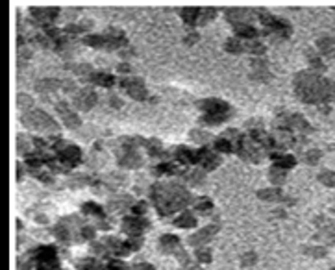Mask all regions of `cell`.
Returning <instances> with one entry per match:
<instances>
[{"label":"cell","mask_w":335,"mask_h":270,"mask_svg":"<svg viewBox=\"0 0 335 270\" xmlns=\"http://www.w3.org/2000/svg\"><path fill=\"white\" fill-rule=\"evenodd\" d=\"M20 121L25 122L26 128L35 130V131H58V128H59L52 117L47 115V113L41 109L25 111L23 117H20Z\"/></svg>","instance_id":"3957f363"},{"label":"cell","mask_w":335,"mask_h":270,"mask_svg":"<svg viewBox=\"0 0 335 270\" xmlns=\"http://www.w3.org/2000/svg\"><path fill=\"white\" fill-rule=\"evenodd\" d=\"M235 30V35L237 39H248V41H256V37L259 35V32L254 26L250 25H239V26H233Z\"/></svg>","instance_id":"ffe728a7"},{"label":"cell","mask_w":335,"mask_h":270,"mask_svg":"<svg viewBox=\"0 0 335 270\" xmlns=\"http://www.w3.org/2000/svg\"><path fill=\"white\" fill-rule=\"evenodd\" d=\"M78 266L82 270H104L102 266H100V263L97 261V257H87L85 261H80Z\"/></svg>","instance_id":"1f68e13d"},{"label":"cell","mask_w":335,"mask_h":270,"mask_svg":"<svg viewBox=\"0 0 335 270\" xmlns=\"http://www.w3.org/2000/svg\"><path fill=\"white\" fill-rule=\"evenodd\" d=\"M176 172V167L170 163H161L158 167H154V174L155 176H163V174H174Z\"/></svg>","instance_id":"d590c367"},{"label":"cell","mask_w":335,"mask_h":270,"mask_svg":"<svg viewBox=\"0 0 335 270\" xmlns=\"http://www.w3.org/2000/svg\"><path fill=\"white\" fill-rule=\"evenodd\" d=\"M226 50L232 54H239L244 50V44L241 43L239 39H228V41H226Z\"/></svg>","instance_id":"e575fe53"},{"label":"cell","mask_w":335,"mask_h":270,"mask_svg":"<svg viewBox=\"0 0 335 270\" xmlns=\"http://www.w3.org/2000/svg\"><path fill=\"white\" fill-rule=\"evenodd\" d=\"M307 254V256H311V257H319V259H321V257H324L326 254H328V250H326L324 246H309V248H306V250H304Z\"/></svg>","instance_id":"74e56055"},{"label":"cell","mask_w":335,"mask_h":270,"mask_svg":"<svg viewBox=\"0 0 335 270\" xmlns=\"http://www.w3.org/2000/svg\"><path fill=\"white\" fill-rule=\"evenodd\" d=\"M187 270H202V268H198V266H189Z\"/></svg>","instance_id":"f907efd6"},{"label":"cell","mask_w":335,"mask_h":270,"mask_svg":"<svg viewBox=\"0 0 335 270\" xmlns=\"http://www.w3.org/2000/svg\"><path fill=\"white\" fill-rule=\"evenodd\" d=\"M271 160L274 161V167H280V169H293L297 165V160L289 154H280V152H272Z\"/></svg>","instance_id":"e0dca14e"},{"label":"cell","mask_w":335,"mask_h":270,"mask_svg":"<svg viewBox=\"0 0 335 270\" xmlns=\"http://www.w3.org/2000/svg\"><path fill=\"white\" fill-rule=\"evenodd\" d=\"M148 226H150V222L143 217H137V215H133V217H126L124 220H122V232L128 233L130 237H139L143 232L148 230Z\"/></svg>","instance_id":"5b68a950"},{"label":"cell","mask_w":335,"mask_h":270,"mask_svg":"<svg viewBox=\"0 0 335 270\" xmlns=\"http://www.w3.org/2000/svg\"><path fill=\"white\" fill-rule=\"evenodd\" d=\"M235 152H237L243 160H247V161H252V163H259L261 161V150L258 148V146L254 145L252 141L250 139H241V141H237V145H235Z\"/></svg>","instance_id":"277c9868"},{"label":"cell","mask_w":335,"mask_h":270,"mask_svg":"<svg viewBox=\"0 0 335 270\" xmlns=\"http://www.w3.org/2000/svg\"><path fill=\"white\" fill-rule=\"evenodd\" d=\"M241 263H243V265H254V263H256V254H252V252H248V254H244L243 256V259H241Z\"/></svg>","instance_id":"f6af8a7d"},{"label":"cell","mask_w":335,"mask_h":270,"mask_svg":"<svg viewBox=\"0 0 335 270\" xmlns=\"http://www.w3.org/2000/svg\"><path fill=\"white\" fill-rule=\"evenodd\" d=\"M196 259H198L200 263H209V261H211V252H209L208 248H198V250H196Z\"/></svg>","instance_id":"ab89813d"},{"label":"cell","mask_w":335,"mask_h":270,"mask_svg":"<svg viewBox=\"0 0 335 270\" xmlns=\"http://www.w3.org/2000/svg\"><path fill=\"white\" fill-rule=\"evenodd\" d=\"M191 139H193V141H198V143H206L208 139H211V135L206 133V131L193 130V131H191Z\"/></svg>","instance_id":"60d3db41"},{"label":"cell","mask_w":335,"mask_h":270,"mask_svg":"<svg viewBox=\"0 0 335 270\" xmlns=\"http://www.w3.org/2000/svg\"><path fill=\"white\" fill-rule=\"evenodd\" d=\"M160 250L165 252V254H178L180 250H184L182 248V242L180 239L176 235H170V233H167V235H163L160 239Z\"/></svg>","instance_id":"5bb4252c"},{"label":"cell","mask_w":335,"mask_h":270,"mask_svg":"<svg viewBox=\"0 0 335 270\" xmlns=\"http://www.w3.org/2000/svg\"><path fill=\"white\" fill-rule=\"evenodd\" d=\"M321 158H322V154L319 150H309V152L304 154V161H306L307 165H317L321 161Z\"/></svg>","instance_id":"8d00e7d4"},{"label":"cell","mask_w":335,"mask_h":270,"mask_svg":"<svg viewBox=\"0 0 335 270\" xmlns=\"http://www.w3.org/2000/svg\"><path fill=\"white\" fill-rule=\"evenodd\" d=\"M180 13L187 25H198L202 10H200V8H185V10H182Z\"/></svg>","instance_id":"603a6c76"},{"label":"cell","mask_w":335,"mask_h":270,"mask_svg":"<svg viewBox=\"0 0 335 270\" xmlns=\"http://www.w3.org/2000/svg\"><path fill=\"white\" fill-rule=\"evenodd\" d=\"M285 176H287V170L280 169V167H272L271 172H269V179L276 185H282L285 182Z\"/></svg>","instance_id":"484cf974"},{"label":"cell","mask_w":335,"mask_h":270,"mask_svg":"<svg viewBox=\"0 0 335 270\" xmlns=\"http://www.w3.org/2000/svg\"><path fill=\"white\" fill-rule=\"evenodd\" d=\"M130 270H155L152 265H148V263H139V265H133Z\"/></svg>","instance_id":"7dc6e473"},{"label":"cell","mask_w":335,"mask_h":270,"mask_svg":"<svg viewBox=\"0 0 335 270\" xmlns=\"http://www.w3.org/2000/svg\"><path fill=\"white\" fill-rule=\"evenodd\" d=\"M319 182L324 184L326 187H335V172L333 170H324L319 174Z\"/></svg>","instance_id":"d6a6232c"},{"label":"cell","mask_w":335,"mask_h":270,"mask_svg":"<svg viewBox=\"0 0 335 270\" xmlns=\"http://www.w3.org/2000/svg\"><path fill=\"white\" fill-rule=\"evenodd\" d=\"M196 160H198V165L202 167V170H206V172L208 170H215L220 165V161H222L219 154H213L208 148L196 150Z\"/></svg>","instance_id":"30bf717a"},{"label":"cell","mask_w":335,"mask_h":270,"mask_svg":"<svg viewBox=\"0 0 335 270\" xmlns=\"http://www.w3.org/2000/svg\"><path fill=\"white\" fill-rule=\"evenodd\" d=\"M204 172H206V170L193 169V170H189V172L185 174V179H187L191 185H200L202 182H204Z\"/></svg>","instance_id":"83f0119b"},{"label":"cell","mask_w":335,"mask_h":270,"mask_svg":"<svg viewBox=\"0 0 335 270\" xmlns=\"http://www.w3.org/2000/svg\"><path fill=\"white\" fill-rule=\"evenodd\" d=\"M30 15L34 17L35 22H39V25H50L59 15V10L58 8H32Z\"/></svg>","instance_id":"8fae6325"},{"label":"cell","mask_w":335,"mask_h":270,"mask_svg":"<svg viewBox=\"0 0 335 270\" xmlns=\"http://www.w3.org/2000/svg\"><path fill=\"white\" fill-rule=\"evenodd\" d=\"M150 200L161 217H167L189 206L193 196L180 184H155L150 189Z\"/></svg>","instance_id":"6da1fadb"},{"label":"cell","mask_w":335,"mask_h":270,"mask_svg":"<svg viewBox=\"0 0 335 270\" xmlns=\"http://www.w3.org/2000/svg\"><path fill=\"white\" fill-rule=\"evenodd\" d=\"M331 270H335V266H333V268H331Z\"/></svg>","instance_id":"816d5d0a"},{"label":"cell","mask_w":335,"mask_h":270,"mask_svg":"<svg viewBox=\"0 0 335 270\" xmlns=\"http://www.w3.org/2000/svg\"><path fill=\"white\" fill-rule=\"evenodd\" d=\"M295 91L306 104H322L335 98V82L313 73H300L295 78Z\"/></svg>","instance_id":"7a4b0ae2"},{"label":"cell","mask_w":335,"mask_h":270,"mask_svg":"<svg viewBox=\"0 0 335 270\" xmlns=\"http://www.w3.org/2000/svg\"><path fill=\"white\" fill-rule=\"evenodd\" d=\"M143 145L146 146V150H148V154L150 155H163V150H161L160 141L148 139V141H143Z\"/></svg>","instance_id":"4dcf8cb0"},{"label":"cell","mask_w":335,"mask_h":270,"mask_svg":"<svg viewBox=\"0 0 335 270\" xmlns=\"http://www.w3.org/2000/svg\"><path fill=\"white\" fill-rule=\"evenodd\" d=\"M230 113H226V115H204L202 117V122L208 126H217V124H222V122L228 121Z\"/></svg>","instance_id":"f546056e"},{"label":"cell","mask_w":335,"mask_h":270,"mask_svg":"<svg viewBox=\"0 0 335 270\" xmlns=\"http://www.w3.org/2000/svg\"><path fill=\"white\" fill-rule=\"evenodd\" d=\"M176 160L180 161V163H184V165L198 163V160H196V152L191 150V148H187V146H180V148H176Z\"/></svg>","instance_id":"d6986e66"},{"label":"cell","mask_w":335,"mask_h":270,"mask_svg":"<svg viewBox=\"0 0 335 270\" xmlns=\"http://www.w3.org/2000/svg\"><path fill=\"white\" fill-rule=\"evenodd\" d=\"M215 150L219 152V154H230L233 150V145L230 139H224V137H219V139H215Z\"/></svg>","instance_id":"f1b7e54d"},{"label":"cell","mask_w":335,"mask_h":270,"mask_svg":"<svg viewBox=\"0 0 335 270\" xmlns=\"http://www.w3.org/2000/svg\"><path fill=\"white\" fill-rule=\"evenodd\" d=\"M217 233H219V226H217V224H209V226L202 228V230H198L196 233H193V235L187 239V242H189L191 246L202 248V246L208 244V242L211 241Z\"/></svg>","instance_id":"8992f818"},{"label":"cell","mask_w":335,"mask_h":270,"mask_svg":"<svg viewBox=\"0 0 335 270\" xmlns=\"http://www.w3.org/2000/svg\"><path fill=\"white\" fill-rule=\"evenodd\" d=\"M317 49H319V52L321 54L328 56V58H333L335 56V37H331V35H324V37H321L319 41H317Z\"/></svg>","instance_id":"ac0fdd59"},{"label":"cell","mask_w":335,"mask_h":270,"mask_svg":"<svg viewBox=\"0 0 335 270\" xmlns=\"http://www.w3.org/2000/svg\"><path fill=\"white\" fill-rule=\"evenodd\" d=\"M254 15V11L243 10V8H233V10H226V19L228 22H232L233 26L247 25V20Z\"/></svg>","instance_id":"9a60e30c"},{"label":"cell","mask_w":335,"mask_h":270,"mask_svg":"<svg viewBox=\"0 0 335 270\" xmlns=\"http://www.w3.org/2000/svg\"><path fill=\"white\" fill-rule=\"evenodd\" d=\"M145 211H146V204L145 202H137L136 206H131V213L137 215V217H143Z\"/></svg>","instance_id":"7bdbcfd3"},{"label":"cell","mask_w":335,"mask_h":270,"mask_svg":"<svg viewBox=\"0 0 335 270\" xmlns=\"http://www.w3.org/2000/svg\"><path fill=\"white\" fill-rule=\"evenodd\" d=\"M244 50L258 54V56H259V54L265 52V47H263L261 43H258V41H250V43H244Z\"/></svg>","instance_id":"f35d334b"},{"label":"cell","mask_w":335,"mask_h":270,"mask_svg":"<svg viewBox=\"0 0 335 270\" xmlns=\"http://www.w3.org/2000/svg\"><path fill=\"white\" fill-rule=\"evenodd\" d=\"M121 87L136 100H145L146 95H148L139 78H124V80H121Z\"/></svg>","instance_id":"ba28073f"},{"label":"cell","mask_w":335,"mask_h":270,"mask_svg":"<svg viewBox=\"0 0 335 270\" xmlns=\"http://www.w3.org/2000/svg\"><path fill=\"white\" fill-rule=\"evenodd\" d=\"M217 15V11L215 10H202V13H200V20L198 25H204V22H208V20H211Z\"/></svg>","instance_id":"b9f144b4"},{"label":"cell","mask_w":335,"mask_h":270,"mask_svg":"<svg viewBox=\"0 0 335 270\" xmlns=\"http://www.w3.org/2000/svg\"><path fill=\"white\" fill-rule=\"evenodd\" d=\"M95 237V230L91 226L80 228V239H93Z\"/></svg>","instance_id":"ee69618b"},{"label":"cell","mask_w":335,"mask_h":270,"mask_svg":"<svg viewBox=\"0 0 335 270\" xmlns=\"http://www.w3.org/2000/svg\"><path fill=\"white\" fill-rule=\"evenodd\" d=\"M58 87H59L58 80H50V78H44V80L35 83V89H37L39 93H50V91H54V89H58Z\"/></svg>","instance_id":"d4e9b609"},{"label":"cell","mask_w":335,"mask_h":270,"mask_svg":"<svg viewBox=\"0 0 335 270\" xmlns=\"http://www.w3.org/2000/svg\"><path fill=\"white\" fill-rule=\"evenodd\" d=\"M196 106L204 111V115H226V113H230V106L219 98H208V100L198 102Z\"/></svg>","instance_id":"9c48e42d"},{"label":"cell","mask_w":335,"mask_h":270,"mask_svg":"<svg viewBox=\"0 0 335 270\" xmlns=\"http://www.w3.org/2000/svg\"><path fill=\"white\" fill-rule=\"evenodd\" d=\"M56 109H58V113L61 115V119H63L65 126L67 128H71V130H74V128H78V126L82 124V121H80V117L74 113L71 107L65 104V102H59L58 106H56Z\"/></svg>","instance_id":"7c38bea8"},{"label":"cell","mask_w":335,"mask_h":270,"mask_svg":"<svg viewBox=\"0 0 335 270\" xmlns=\"http://www.w3.org/2000/svg\"><path fill=\"white\" fill-rule=\"evenodd\" d=\"M82 211L85 213V215H91V217L104 218V209L100 208V206H97V204H95V202H87V204H83Z\"/></svg>","instance_id":"4316f807"},{"label":"cell","mask_w":335,"mask_h":270,"mask_svg":"<svg viewBox=\"0 0 335 270\" xmlns=\"http://www.w3.org/2000/svg\"><path fill=\"white\" fill-rule=\"evenodd\" d=\"M198 41V35L196 34H189V37L185 39V44H193V43H196Z\"/></svg>","instance_id":"c3c4849f"},{"label":"cell","mask_w":335,"mask_h":270,"mask_svg":"<svg viewBox=\"0 0 335 270\" xmlns=\"http://www.w3.org/2000/svg\"><path fill=\"white\" fill-rule=\"evenodd\" d=\"M119 71H121V73H130V65H128V63H122V65H119Z\"/></svg>","instance_id":"681fc988"},{"label":"cell","mask_w":335,"mask_h":270,"mask_svg":"<svg viewBox=\"0 0 335 270\" xmlns=\"http://www.w3.org/2000/svg\"><path fill=\"white\" fill-rule=\"evenodd\" d=\"M91 82L97 83V85H102V87H111L115 83V78L111 74H106V73H93L91 76Z\"/></svg>","instance_id":"cb8c5ba5"},{"label":"cell","mask_w":335,"mask_h":270,"mask_svg":"<svg viewBox=\"0 0 335 270\" xmlns=\"http://www.w3.org/2000/svg\"><path fill=\"white\" fill-rule=\"evenodd\" d=\"M95 104H97V93L93 89H82L74 98V106L83 111H89Z\"/></svg>","instance_id":"4fadbf2b"},{"label":"cell","mask_w":335,"mask_h":270,"mask_svg":"<svg viewBox=\"0 0 335 270\" xmlns=\"http://www.w3.org/2000/svg\"><path fill=\"white\" fill-rule=\"evenodd\" d=\"M19 104H20V107H23V109H26L28 106H32V98H28L26 95H20V97H19Z\"/></svg>","instance_id":"bcb514c9"},{"label":"cell","mask_w":335,"mask_h":270,"mask_svg":"<svg viewBox=\"0 0 335 270\" xmlns=\"http://www.w3.org/2000/svg\"><path fill=\"white\" fill-rule=\"evenodd\" d=\"M258 198L265 200V202H283L287 196L283 194V191L280 187H269L258 191Z\"/></svg>","instance_id":"2e32d148"},{"label":"cell","mask_w":335,"mask_h":270,"mask_svg":"<svg viewBox=\"0 0 335 270\" xmlns=\"http://www.w3.org/2000/svg\"><path fill=\"white\" fill-rule=\"evenodd\" d=\"M285 122H287V128H297V130H300V131H311L309 122H307L302 115L285 117Z\"/></svg>","instance_id":"44dd1931"},{"label":"cell","mask_w":335,"mask_h":270,"mask_svg":"<svg viewBox=\"0 0 335 270\" xmlns=\"http://www.w3.org/2000/svg\"><path fill=\"white\" fill-rule=\"evenodd\" d=\"M174 226L176 228H182V230H187V228H194L196 226V217H194L193 213L185 211V213H180V217L174 218Z\"/></svg>","instance_id":"7402d4cb"},{"label":"cell","mask_w":335,"mask_h":270,"mask_svg":"<svg viewBox=\"0 0 335 270\" xmlns=\"http://www.w3.org/2000/svg\"><path fill=\"white\" fill-rule=\"evenodd\" d=\"M143 163L141 155L136 152V143L133 141H126V150L121 154L119 158V165L121 167H126V169H136Z\"/></svg>","instance_id":"52a82bcc"},{"label":"cell","mask_w":335,"mask_h":270,"mask_svg":"<svg viewBox=\"0 0 335 270\" xmlns=\"http://www.w3.org/2000/svg\"><path fill=\"white\" fill-rule=\"evenodd\" d=\"M211 209H213V202L208 196L200 198V202H196V211H200L202 215H208Z\"/></svg>","instance_id":"836d02e7"}]
</instances>
